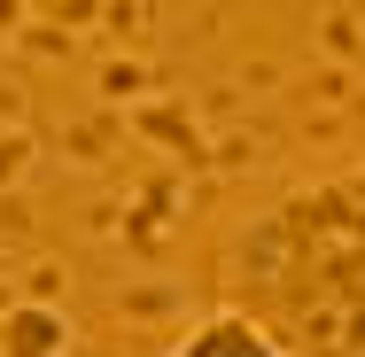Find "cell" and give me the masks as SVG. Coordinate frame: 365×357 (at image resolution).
Returning a JSON list of instances; mask_svg holds the SVG:
<instances>
[{
    "label": "cell",
    "instance_id": "1",
    "mask_svg": "<svg viewBox=\"0 0 365 357\" xmlns=\"http://www.w3.org/2000/svg\"><path fill=\"white\" fill-rule=\"evenodd\" d=\"M225 303L295 357H365V163L249 217L225 241Z\"/></svg>",
    "mask_w": 365,
    "mask_h": 357
},
{
    "label": "cell",
    "instance_id": "2",
    "mask_svg": "<svg viewBox=\"0 0 365 357\" xmlns=\"http://www.w3.org/2000/svg\"><path fill=\"white\" fill-rule=\"evenodd\" d=\"M163 357H295V350L264 326V319H249L241 303H218V311H202Z\"/></svg>",
    "mask_w": 365,
    "mask_h": 357
}]
</instances>
